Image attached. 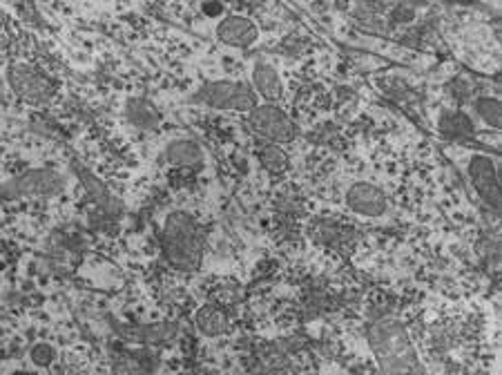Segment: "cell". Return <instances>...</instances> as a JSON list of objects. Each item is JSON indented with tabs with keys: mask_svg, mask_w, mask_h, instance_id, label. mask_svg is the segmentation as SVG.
<instances>
[{
	"mask_svg": "<svg viewBox=\"0 0 502 375\" xmlns=\"http://www.w3.org/2000/svg\"><path fill=\"white\" fill-rule=\"evenodd\" d=\"M253 83H255V94L264 96L266 101H279L282 99V81L275 67L268 63H255L253 67Z\"/></svg>",
	"mask_w": 502,
	"mask_h": 375,
	"instance_id": "cell-9",
	"label": "cell"
},
{
	"mask_svg": "<svg viewBox=\"0 0 502 375\" xmlns=\"http://www.w3.org/2000/svg\"><path fill=\"white\" fill-rule=\"evenodd\" d=\"M369 340L384 375H426L407 331L395 317L371 322Z\"/></svg>",
	"mask_w": 502,
	"mask_h": 375,
	"instance_id": "cell-1",
	"label": "cell"
},
{
	"mask_svg": "<svg viewBox=\"0 0 502 375\" xmlns=\"http://www.w3.org/2000/svg\"><path fill=\"white\" fill-rule=\"evenodd\" d=\"M478 114L485 119L491 128H498L500 125V103L496 99H480L476 103Z\"/></svg>",
	"mask_w": 502,
	"mask_h": 375,
	"instance_id": "cell-12",
	"label": "cell"
},
{
	"mask_svg": "<svg viewBox=\"0 0 502 375\" xmlns=\"http://www.w3.org/2000/svg\"><path fill=\"white\" fill-rule=\"evenodd\" d=\"M167 161L179 168H202L203 152L194 141H175L166 152Z\"/></svg>",
	"mask_w": 502,
	"mask_h": 375,
	"instance_id": "cell-11",
	"label": "cell"
},
{
	"mask_svg": "<svg viewBox=\"0 0 502 375\" xmlns=\"http://www.w3.org/2000/svg\"><path fill=\"white\" fill-rule=\"evenodd\" d=\"M199 103L217 110H235V112H253L257 108V94L248 83L241 81H215L202 85L194 94Z\"/></svg>",
	"mask_w": 502,
	"mask_h": 375,
	"instance_id": "cell-3",
	"label": "cell"
},
{
	"mask_svg": "<svg viewBox=\"0 0 502 375\" xmlns=\"http://www.w3.org/2000/svg\"><path fill=\"white\" fill-rule=\"evenodd\" d=\"M217 36L232 48H248L257 40V25L246 16H228L217 25Z\"/></svg>",
	"mask_w": 502,
	"mask_h": 375,
	"instance_id": "cell-8",
	"label": "cell"
},
{
	"mask_svg": "<svg viewBox=\"0 0 502 375\" xmlns=\"http://www.w3.org/2000/svg\"><path fill=\"white\" fill-rule=\"evenodd\" d=\"M164 248L167 259L184 271H193L202 262L203 235L197 221L185 212L167 217L164 228Z\"/></svg>",
	"mask_w": 502,
	"mask_h": 375,
	"instance_id": "cell-2",
	"label": "cell"
},
{
	"mask_svg": "<svg viewBox=\"0 0 502 375\" xmlns=\"http://www.w3.org/2000/svg\"><path fill=\"white\" fill-rule=\"evenodd\" d=\"M16 375H34V373H16Z\"/></svg>",
	"mask_w": 502,
	"mask_h": 375,
	"instance_id": "cell-15",
	"label": "cell"
},
{
	"mask_svg": "<svg viewBox=\"0 0 502 375\" xmlns=\"http://www.w3.org/2000/svg\"><path fill=\"white\" fill-rule=\"evenodd\" d=\"M346 203L353 212L364 217H380L387 210V194L373 183L360 182L351 186L346 194Z\"/></svg>",
	"mask_w": 502,
	"mask_h": 375,
	"instance_id": "cell-7",
	"label": "cell"
},
{
	"mask_svg": "<svg viewBox=\"0 0 502 375\" xmlns=\"http://www.w3.org/2000/svg\"><path fill=\"white\" fill-rule=\"evenodd\" d=\"M262 161L264 165H268L271 170H282L283 165H286V156H283V152L279 150L277 146H266L262 150Z\"/></svg>",
	"mask_w": 502,
	"mask_h": 375,
	"instance_id": "cell-13",
	"label": "cell"
},
{
	"mask_svg": "<svg viewBox=\"0 0 502 375\" xmlns=\"http://www.w3.org/2000/svg\"><path fill=\"white\" fill-rule=\"evenodd\" d=\"M60 188L58 174L48 173V170H39V173H30L27 177L18 179L13 183V190L18 194H48L56 192Z\"/></svg>",
	"mask_w": 502,
	"mask_h": 375,
	"instance_id": "cell-10",
	"label": "cell"
},
{
	"mask_svg": "<svg viewBox=\"0 0 502 375\" xmlns=\"http://www.w3.org/2000/svg\"><path fill=\"white\" fill-rule=\"evenodd\" d=\"M248 128L259 137L268 138V141L288 143L295 138L297 128L291 121L286 112L277 108V105H257L253 112L248 114Z\"/></svg>",
	"mask_w": 502,
	"mask_h": 375,
	"instance_id": "cell-4",
	"label": "cell"
},
{
	"mask_svg": "<svg viewBox=\"0 0 502 375\" xmlns=\"http://www.w3.org/2000/svg\"><path fill=\"white\" fill-rule=\"evenodd\" d=\"M199 326L206 328L208 333H220L223 328V317L217 311L206 308V311L199 313Z\"/></svg>",
	"mask_w": 502,
	"mask_h": 375,
	"instance_id": "cell-14",
	"label": "cell"
},
{
	"mask_svg": "<svg viewBox=\"0 0 502 375\" xmlns=\"http://www.w3.org/2000/svg\"><path fill=\"white\" fill-rule=\"evenodd\" d=\"M469 174H471V182L473 186H476L478 194H480L494 210H498L500 188L494 161L487 159V156H473L471 164H469Z\"/></svg>",
	"mask_w": 502,
	"mask_h": 375,
	"instance_id": "cell-6",
	"label": "cell"
},
{
	"mask_svg": "<svg viewBox=\"0 0 502 375\" xmlns=\"http://www.w3.org/2000/svg\"><path fill=\"white\" fill-rule=\"evenodd\" d=\"M9 85L27 103H48L54 96V85L40 69L31 65H13L9 69Z\"/></svg>",
	"mask_w": 502,
	"mask_h": 375,
	"instance_id": "cell-5",
	"label": "cell"
}]
</instances>
